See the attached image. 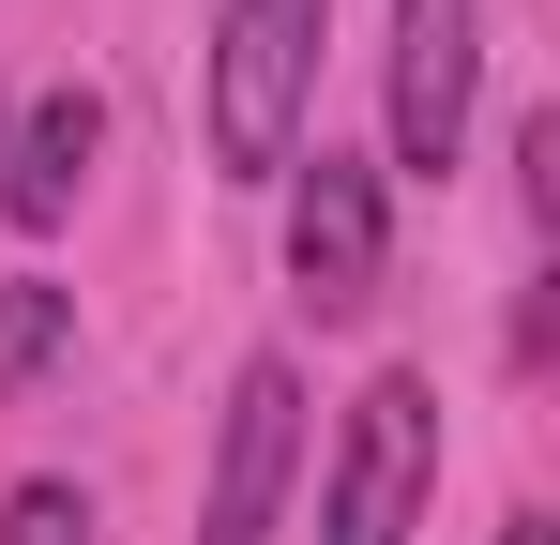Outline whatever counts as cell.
<instances>
[{
    "instance_id": "cell-6",
    "label": "cell",
    "mask_w": 560,
    "mask_h": 545,
    "mask_svg": "<svg viewBox=\"0 0 560 545\" xmlns=\"http://www.w3.org/2000/svg\"><path fill=\"white\" fill-rule=\"evenodd\" d=\"M92 152H106V106L92 91H46L31 137H15V167H0V212H15V228H61L77 182H92Z\"/></svg>"
},
{
    "instance_id": "cell-1",
    "label": "cell",
    "mask_w": 560,
    "mask_h": 545,
    "mask_svg": "<svg viewBox=\"0 0 560 545\" xmlns=\"http://www.w3.org/2000/svg\"><path fill=\"white\" fill-rule=\"evenodd\" d=\"M303 91H318V0H228L212 15V167L288 182L303 167Z\"/></svg>"
},
{
    "instance_id": "cell-5",
    "label": "cell",
    "mask_w": 560,
    "mask_h": 545,
    "mask_svg": "<svg viewBox=\"0 0 560 545\" xmlns=\"http://www.w3.org/2000/svg\"><path fill=\"white\" fill-rule=\"evenodd\" d=\"M288 272L318 318H364L378 303V167L318 137V167H288Z\"/></svg>"
},
{
    "instance_id": "cell-4",
    "label": "cell",
    "mask_w": 560,
    "mask_h": 545,
    "mask_svg": "<svg viewBox=\"0 0 560 545\" xmlns=\"http://www.w3.org/2000/svg\"><path fill=\"white\" fill-rule=\"evenodd\" d=\"M288 469H303V379H288V363H243V379H228V440H212V515H197V545H273Z\"/></svg>"
},
{
    "instance_id": "cell-9",
    "label": "cell",
    "mask_w": 560,
    "mask_h": 545,
    "mask_svg": "<svg viewBox=\"0 0 560 545\" xmlns=\"http://www.w3.org/2000/svg\"><path fill=\"white\" fill-rule=\"evenodd\" d=\"M500 545H560V531H546V515H515V531H500Z\"/></svg>"
},
{
    "instance_id": "cell-2",
    "label": "cell",
    "mask_w": 560,
    "mask_h": 545,
    "mask_svg": "<svg viewBox=\"0 0 560 545\" xmlns=\"http://www.w3.org/2000/svg\"><path fill=\"white\" fill-rule=\"evenodd\" d=\"M424 485H440V394L424 379H364L349 394V440H334V545H409L424 515Z\"/></svg>"
},
{
    "instance_id": "cell-7",
    "label": "cell",
    "mask_w": 560,
    "mask_h": 545,
    "mask_svg": "<svg viewBox=\"0 0 560 545\" xmlns=\"http://www.w3.org/2000/svg\"><path fill=\"white\" fill-rule=\"evenodd\" d=\"M61 349H77V288L15 272V288H0V394H15V379H46Z\"/></svg>"
},
{
    "instance_id": "cell-3",
    "label": "cell",
    "mask_w": 560,
    "mask_h": 545,
    "mask_svg": "<svg viewBox=\"0 0 560 545\" xmlns=\"http://www.w3.org/2000/svg\"><path fill=\"white\" fill-rule=\"evenodd\" d=\"M469 77H485V0H394V167H455Z\"/></svg>"
},
{
    "instance_id": "cell-8",
    "label": "cell",
    "mask_w": 560,
    "mask_h": 545,
    "mask_svg": "<svg viewBox=\"0 0 560 545\" xmlns=\"http://www.w3.org/2000/svg\"><path fill=\"white\" fill-rule=\"evenodd\" d=\"M0 545H92V500L77 485H15L0 500Z\"/></svg>"
}]
</instances>
